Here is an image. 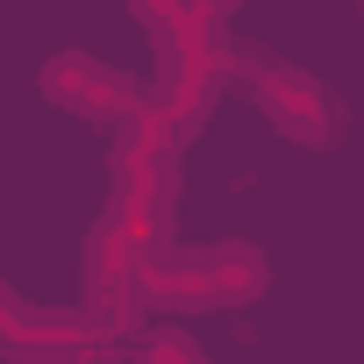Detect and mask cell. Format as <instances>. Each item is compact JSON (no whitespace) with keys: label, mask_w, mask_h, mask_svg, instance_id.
Segmentation results:
<instances>
[{"label":"cell","mask_w":364,"mask_h":364,"mask_svg":"<svg viewBox=\"0 0 364 364\" xmlns=\"http://www.w3.org/2000/svg\"><path fill=\"white\" fill-rule=\"evenodd\" d=\"M193 8H200V15H215V22H229V15H236V0H193Z\"/></svg>","instance_id":"8"},{"label":"cell","mask_w":364,"mask_h":364,"mask_svg":"<svg viewBox=\"0 0 364 364\" xmlns=\"http://www.w3.org/2000/svg\"><path fill=\"white\" fill-rule=\"evenodd\" d=\"M79 350H93L79 307H22V321H15L0 357H15V364H72Z\"/></svg>","instance_id":"4"},{"label":"cell","mask_w":364,"mask_h":364,"mask_svg":"<svg viewBox=\"0 0 364 364\" xmlns=\"http://www.w3.org/2000/svg\"><path fill=\"white\" fill-rule=\"evenodd\" d=\"M129 8H136V22H143L150 36H164V29H171L178 15H186V8H193V0H129Z\"/></svg>","instance_id":"6"},{"label":"cell","mask_w":364,"mask_h":364,"mask_svg":"<svg viewBox=\"0 0 364 364\" xmlns=\"http://www.w3.org/2000/svg\"><path fill=\"white\" fill-rule=\"evenodd\" d=\"M36 86H43L65 114H79V122H129L136 107H150V93H143L129 72H114V65H100V58H86V50H58Z\"/></svg>","instance_id":"3"},{"label":"cell","mask_w":364,"mask_h":364,"mask_svg":"<svg viewBox=\"0 0 364 364\" xmlns=\"http://www.w3.org/2000/svg\"><path fill=\"white\" fill-rule=\"evenodd\" d=\"M229 86H243L250 107H257L279 136H293V143H336V136H343L336 93H328L314 72H300V65H286V58H272V50H229Z\"/></svg>","instance_id":"2"},{"label":"cell","mask_w":364,"mask_h":364,"mask_svg":"<svg viewBox=\"0 0 364 364\" xmlns=\"http://www.w3.org/2000/svg\"><path fill=\"white\" fill-rule=\"evenodd\" d=\"M129 364H200V343H193V328H178V321H150L129 343Z\"/></svg>","instance_id":"5"},{"label":"cell","mask_w":364,"mask_h":364,"mask_svg":"<svg viewBox=\"0 0 364 364\" xmlns=\"http://www.w3.org/2000/svg\"><path fill=\"white\" fill-rule=\"evenodd\" d=\"M15 321H22V300L0 286V350H8V336H15Z\"/></svg>","instance_id":"7"},{"label":"cell","mask_w":364,"mask_h":364,"mask_svg":"<svg viewBox=\"0 0 364 364\" xmlns=\"http://www.w3.org/2000/svg\"><path fill=\"white\" fill-rule=\"evenodd\" d=\"M136 293L150 314H215V307H243L272 286V264L250 243H208V250H171L157 243L136 272Z\"/></svg>","instance_id":"1"}]
</instances>
